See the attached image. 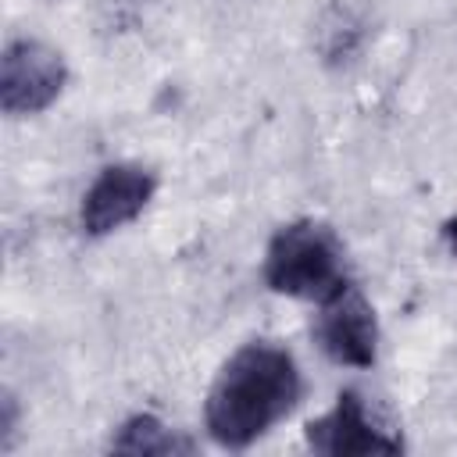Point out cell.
Here are the masks:
<instances>
[{"label":"cell","instance_id":"1","mask_svg":"<svg viewBox=\"0 0 457 457\" xmlns=\"http://www.w3.org/2000/svg\"><path fill=\"white\" fill-rule=\"evenodd\" d=\"M300 400V368L275 343L239 346L214 375L204 403V425L214 443L243 450L278 425Z\"/></svg>","mask_w":457,"mask_h":457},{"label":"cell","instance_id":"2","mask_svg":"<svg viewBox=\"0 0 457 457\" xmlns=\"http://www.w3.org/2000/svg\"><path fill=\"white\" fill-rule=\"evenodd\" d=\"M264 282L271 293L325 303L350 286L339 236L314 218L282 225L264 250Z\"/></svg>","mask_w":457,"mask_h":457},{"label":"cell","instance_id":"3","mask_svg":"<svg viewBox=\"0 0 457 457\" xmlns=\"http://www.w3.org/2000/svg\"><path fill=\"white\" fill-rule=\"evenodd\" d=\"M68 82L64 57L39 39H14L0 57V107L4 114H39L46 111Z\"/></svg>","mask_w":457,"mask_h":457},{"label":"cell","instance_id":"4","mask_svg":"<svg viewBox=\"0 0 457 457\" xmlns=\"http://www.w3.org/2000/svg\"><path fill=\"white\" fill-rule=\"evenodd\" d=\"M318 307L321 314L314 325V339L325 350V357L346 368H371L378 353V325L364 293L350 282Z\"/></svg>","mask_w":457,"mask_h":457},{"label":"cell","instance_id":"5","mask_svg":"<svg viewBox=\"0 0 457 457\" xmlns=\"http://www.w3.org/2000/svg\"><path fill=\"white\" fill-rule=\"evenodd\" d=\"M307 446L325 457H350V453H400L403 439L393 436L382 421L368 414V403L357 389H343L336 407L307 425Z\"/></svg>","mask_w":457,"mask_h":457},{"label":"cell","instance_id":"6","mask_svg":"<svg viewBox=\"0 0 457 457\" xmlns=\"http://www.w3.org/2000/svg\"><path fill=\"white\" fill-rule=\"evenodd\" d=\"M157 189L154 171L139 164H107L86 189L82 207H79V225L86 236H107L132 218L143 214Z\"/></svg>","mask_w":457,"mask_h":457},{"label":"cell","instance_id":"7","mask_svg":"<svg viewBox=\"0 0 457 457\" xmlns=\"http://www.w3.org/2000/svg\"><path fill=\"white\" fill-rule=\"evenodd\" d=\"M114 453H193V439L168 428L157 414H132L118 425L111 439Z\"/></svg>","mask_w":457,"mask_h":457},{"label":"cell","instance_id":"8","mask_svg":"<svg viewBox=\"0 0 457 457\" xmlns=\"http://www.w3.org/2000/svg\"><path fill=\"white\" fill-rule=\"evenodd\" d=\"M443 243H446V246H450V250L457 253V214L443 221Z\"/></svg>","mask_w":457,"mask_h":457}]
</instances>
